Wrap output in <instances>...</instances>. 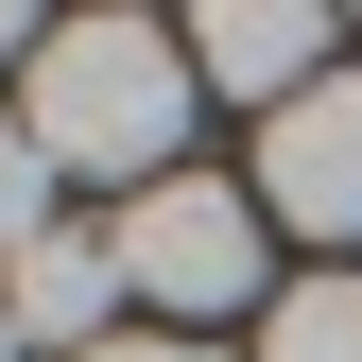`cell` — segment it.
Here are the masks:
<instances>
[{
	"mask_svg": "<svg viewBox=\"0 0 362 362\" xmlns=\"http://www.w3.org/2000/svg\"><path fill=\"white\" fill-rule=\"evenodd\" d=\"M104 242H121V293L190 310V328H224V310H276V293H259V259H276L259 190H207V173H156V190L121 207Z\"/></svg>",
	"mask_w": 362,
	"mask_h": 362,
	"instance_id": "obj_2",
	"label": "cell"
},
{
	"mask_svg": "<svg viewBox=\"0 0 362 362\" xmlns=\"http://www.w3.org/2000/svg\"><path fill=\"white\" fill-rule=\"evenodd\" d=\"M190 86L310 104V86H328V18H293V0H224V18H190Z\"/></svg>",
	"mask_w": 362,
	"mask_h": 362,
	"instance_id": "obj_5",
	"label": "cell"
},
{
	"mask_svg": "<svg viewBox=\"0 0 362 362\" xmlns=\"http://www.w3.org/2000/svg\"><path fill=\"white\" fill-rule=\"evenodd\" d=\"M259 224L362 242V69H328L310 104H276V139H259Z\"/></svg>",
	"mask_w": 362,
	"mask_h": 362,
	"instance_id": "obj_3",
	"label": "cell"
},
{
	"mask_svg": "<svg viewBox=\"0 0 362 362\" xmlns=\"http://www.w3.org/2000/svg\"><path fill=\"white\" fill-rule=\"evenodd\" d=\"M86 362H207V345H173V328H139V345H86Z\"/></svg>",
	"mask_w": 362,
	"mask_h": 362,
	"instance_id": "obj_8",
	"label": "cell"
},
{
	"mask_svg": "<svg viewBox=\"0 0 362 362\" xmlns=\"http://www.w3.org/2000/svg\"><path fill=\"white\" fill-rule=\"evenodd\" d=\"M35 224H52V156H35V121L0 104V259H18Z\"/></svg>",
	"mask_w": 362,
	"mask_h": 362,
	"instance_id": "obj_7",
	"label": "cell"
},
{
	"mask_svg": "<svg viewBox=\"0 0 362 362\" xmlns=\"http://www.w3.org/2000/svg\"><path fill=\"white\" fill-rule=\"evenodd\" d=\"M259 362H362V276H293L259 310Z\"/></svg>",
	"mask_w": 362,
	"mask_h": 362,
	"instance_id": "obj_6",
	"label": "cell"
},
{
	"mask_svg": "<svg viewBox=\"0 0 362 362\" xmlns=\"http://www.w3.org/2000/svg\"><path fill=\"white\" fill-rule=\"evenodd\" d=\"M190 35H156V18H69V35H35V86H18V121H35V156L52 173H173V139H190Z\"/></svg>",
	"mask_w": 362,
	"mask_h": 362,
	"instance_id": "obj_1",
	"label": "cell"
},
{
	"mask_svg": "<svg viewBox=\"0 0 362 362\" xmlns=\"http://www.w3.org/2000/svg\"><path fill=\"white\" fill-rule=\"evenodd\" d=\"M0 362H18V328H0Z\"/></svg>",
	"mask_w": 362,
	"mask_h": 362,
	"instance_id": "obj_10",
	"label": "cell"
},
{
	"mask_svg": "<svg viewBox=\"0 0 362 362\" xmlns=\"http://www.w3.org/2000/svg\"><path fill=\"white\" fill-rule=\"evenodd\" d=\"M0 52H35V18H0Z\"/></svg>",
	"mask_w": 362,
	"mask_h": 362,
	"instance_id": "obj_9",
	"label": "cell"
},
{
	"mask_svg": "<svg viewBox=\"0 0 362 362\" xmlns=\"http://www.w3.org/2000/svg\"><path fill=\"white\" fill-rule=\"evenodd\" d=\"M104 310H121V242H104V224H35V242L0 259V328H18V345L86 362V345H104Z\"/></svg>",
	"mask_w": 362,
	"mask_h": 362,
	"instance_id": "obj_4",
	"label": "cell"
}]
</instances>
